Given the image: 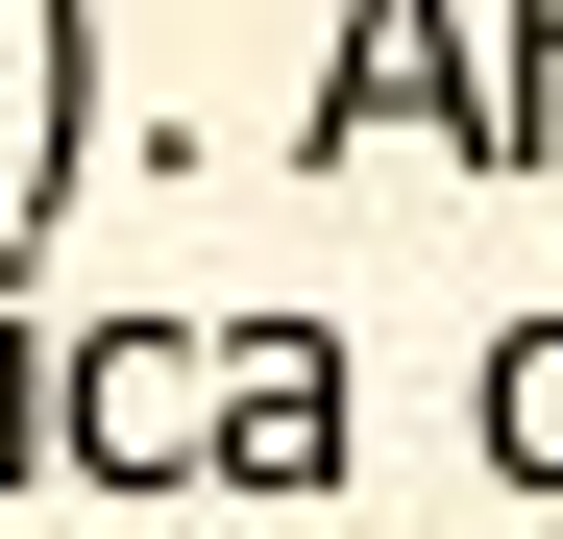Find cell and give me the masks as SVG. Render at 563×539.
Masks as SVG:
<instances>
[]
</instances>
